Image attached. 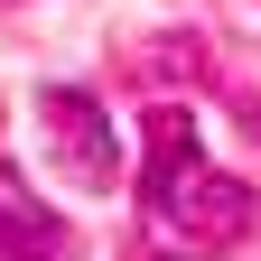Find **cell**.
Instances as JSON below:
<instances>
[{"label": "cell", "mask_w": 261, "mask_h": 261, "mask_svg": "<svg viewBox=\"0 0 261 261\" xmlns=\"http://www.w3.org/2000/svg\"><path fill=\"white\" fill-rule=\"evenodd\" d=\"M140 224L159 261H205V252H233L252 224H261V196L243 177H215L205 140L177 103H159L140 121Z\"/></svg>", "instance_id": "cell-1"}, {"label": "cell", "mask_w": 261, "mask_h": 261, "mask_svg": "<svg viewBox=\"0 0 261 261\" xmlns=\"http://www.w3.org/2000/svg\"><path fill=\"white\" fill-rule=\"evenodd\" d=\"M38 112H47V149H56V168L75 177L84 196H103V187L121 177V140H112L103 103H93L84 84H47V93H38Z\"/></svg>", "instance_id": "cell-2"}, {"label": "cell", "mask_w": 261, "mask_h": 261, "mask_svg": "<svg viewBox=\"0 0 261 261\" xmlns=\"http://www.w3.org/2000/svg\"><path fill=\"white\" fill-rule=\"evenodd\" d=\"M75 243H65V224L28 215V205H0V261H65Z\"/></svg>", "instance_id": "cell-3"}]
</instances>
